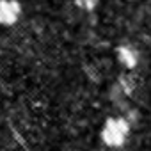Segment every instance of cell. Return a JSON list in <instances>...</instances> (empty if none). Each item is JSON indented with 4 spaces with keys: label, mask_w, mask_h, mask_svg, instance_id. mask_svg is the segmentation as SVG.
<instances>
[{
    "label": "cell",
    "mask_w": 151,
    "mask_h": 151,
    "mask_svg": "<svg viewBox=\"0 0 151 151\" xmlns=\"http://www.w3.org/2000/svg\"><path fill=\"white\" fill-rule=\"evenodd\" d=\"M22 16V4L18 0H0V25L11 27Z\"/></svg>",
    "instance_id": "cell-2"
},
{
    "label": "cell",
    "mask_w": 151,
    "mask_h": 151,
    "mask_svg": "<svg viewBox=\"0 0 151 151\" xmlns=\"http://www.w3.org/2000/svg\"><path fill=\"white\" fill-rule=\"evenodd\" d=\"M130 135V123L124 117H110L101 128V140L109 147H121Z\"/></svg>",
    "instance_id": "cell-1"
},
{
    "label": "cell",
    "mask_w": 151,
    "mask_h": 151,
    "mask_svg": "<svg viewBox=\"0 0 151 151\" xmlns=\"http://www.w3.org/2000/svg\"><path fill=\"white\" fill-rule=\"evenodd\" d=\"M116 55H117L119 62H121L126 69H133V68L137 66V62H139V53H137V50H135L133 46H130V45H121V46H117V48H116Z\"/></svg>",
    "instance_id": "cell-3"
},
{
    "label": "cell",
    "mask_w": 151,
    "mask_h": 151,
    "mask_svg": "<svg viewBox=\"0 0 151 151\" xmlns=\"http://www.w3.org/2000/svg\"><path fill=\"white\" fill-rule=\"evenodd\" d=\"M75 2H77V6L80 9H84V11H94L100 0H75Z\"/></svg>",
    "instance_id": "cell-4"
}]
</instances>
